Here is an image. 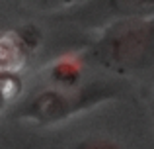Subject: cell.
Instances as JSON below:
<instances>
[{
	"instance_id": "3",
	"label": "cell",
	"mask_w": 154,
	"mask_h": 149,
	"mask_svg": "<svg viewBox=\"0 0 154 149\" xmlns=\"http://www.w3.org/2000/svg\"><path fill=\"white\" fill-rule=\"evenodd\" d=\"M23 31L0 35V71L20 67L26 51L37 45L39 34L35 31V28H29V34H23Z\"/></svg>"
},
{
	"instance_id": "7",
	"label": "cell",
	"mask_w": 154,
	"mask_h": 149,
	"mask_svg": "<svg viewBox=\"0 0 154 149\" xmlns=\"http://www.w3.org/2000/svg\"><path fill=\"white\" fill-rule=\"evenodd\" d=\"M47 8H66L68 4L76 2V0H41Z\"/></svg>"
},
{
	"instance_id": "1",
	"label": "cell",
	"mask_w": 154,
	"mask_h": 149,
	"mask_svg": "<svg viewBox=\"0 0 154 149\" xmlns=\"http://www.w3.org/2000/svg\"><path fill=\"white\" fill-rule=\"evenodd\" d=\"M90 63L115 75H129L154 59V18H119L86 49Z\"/></svg>"
},
{
	"instance_id": "4",
	"label": "cell",
	"mask_w": 154,
	"mask_h": 149,
	"mask_svg": "<svg viewBox=\"0 0 154 149\" xmlns=\"http://www.w3.org/2000/svg\"><path fill=\"white\" fill-rule=\"evenodd\" d=\"M100 14L111 18H154V0H102Z\"/></svg>"
},
{
	"instance_id": "8",
	"label": "cell",
	"mask_w": 154,
	"mask_h": 149,
	"mask_svg": "<svg viewBox=\"0 0 154 149\" xmlns=\"http://www.w3.org/2000/svg\"><path fill=\"white\" fill-rule=\"evenodd\" d=\"M152 106H154V94H152Z\"/></svg>"
},
{
	"instance_id": "6",
	"label": "cell",
	"mask_w": 154,
	"mask_h": 149,
	"mask_svg": "<svg viewBox=\"0 0 154 149\" xmlns=\"http://www.w3.org/2000/svg\"><path fill=\"white\" fill-rule=\"evenodd\" d=\"M68 149H127L123 143L115 141L111 138H103V135H96V138H84L74 141Z\"/></svg>"
},
{
	"instance_id": "5",
	"label": "cell",
	"mask_w": 154,
	"mask_h": 149,
	"mask_svg": "<svg viewBox=\"0 0 154 149\" xmlns=\"http://www.w3.org/2000/svg\"><path fill=\"white\" fill-rule=\"evenodd\" d=\"M53 83H57V86H76L80 80V69L78 65H74L72 61H59L51 71Z\"/></svg>"
},
{
	"instance_id": "2",
	"label": "cell",
	"mask_w": 154,
	"mask_h": 149,
	"mask_svg": "<svg viewBox=\"0 0 154 149\" xmlns=\"http://www.w3.org/2000/svg\"><path fill=\"white\" fill-rule=\"evenodd\" d=\"M119 92L121 84L111 80H90L76 86L45 88L23 100L16 110V116L37 124H57L115 98Z\"/></svg>"
}]
</instances>
